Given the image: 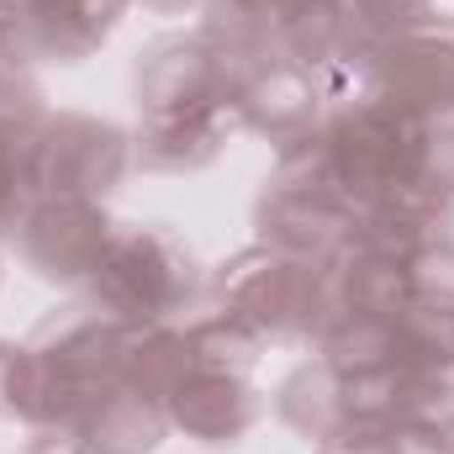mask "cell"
Here are the masks:
<instances>
[{"label":"cell","mask_w":454,"mask_h":454,"mask_svg":"<svg viewBox=\"0 0 454 454\" xmlns=\"http://www.w3.org/2000/svg\"><path fill=\"white\" fill-rule=\"evenodd\" d=\"M259 412H264V402H259V391L243 375H232V370H201V364L164 402V418L180 423L185 434H196L201 444H232L243 428H254Z\"/></svg>","instance_id":"obj_10"},{"label":"cell","mask_w":454,"mask_h":454,"mask_svg":"<svg viewBox=\"0 0 454 454\" xmlns=\"http://www.w3.org/2000/svg\"><path fill=\"white\" fill-rule=\"evenodd\" d=\"M370 96L412 121L454 116V21L428 16L375 43Z\"/></svg>","instance_id":"obj_3"},{"label":"cell","mask_w":454,"mask_h":454,"mask_svg":"<svg viewBox=\"0 0 454 454\" xmlns=\"http://www.w3.org/2000/svg\"><path fill=\"white\" fill-rule=\"evenodd\" d=\"M121 164H127V137L112 121H96V116L37 121V143H32V191L37 196L96 201L101 191L116 185Z\"/></svg>","instance_id":"obj_6"},{"label":"cell","mask_w":454,"mask_h":454,"mask_svg":"<svg viewBox=\"0 0 454 454\" xmlns=\"http://www.w3.org/2000/svg\"><path fill=\"white\" fill-rule=\"evenodd\" d=\"M323 364L333 375H364V370L396 364V328H391V317L333 312L323 323Z\"/></svg>","instance_id":"obj_14"},{"label":"cell","mask_w":454,"mask_h":454,"mask_svg":"<svg viewBox=\"0 0 454 454\" xmlns=\"http://www.w3.org/2000/svg\"><path fill=\"white\" fill-rule=\"evenodd\" d=\"M375 32L354 16L348 0H301L280 21V48L312 74L317 96H339L343 106L354 101V80L370 90V64H375Z\"/></svg>","instance_id":"obj_4"},{"label":"cell","mask_w":454,"mask_h":454,"mask_svg":"<svg viewBox=\"0 0 454 454\" xmlns=\"http://www.w3.org/2000/svg\"><path fill=\"white\" fill-rule=\"evenodd\" d=\"M32 143H37L32 116H0V227H21L27 207L37 201V191H32Z\"/></svg>","instance_id":"obj_18"},{"label":"cell","mask_w":454,"mask_h":454,"mask_svg":"<svg viewBox=\"0 0 454 454\" xmlns=\"http://www.w3.org/2000/svg\"><path fill=\"white\" fill-rule=\"evenodd\" d=\"M69 428L90 444V454H148L164 439L169 418H164V407H159L153 396H143L137 386L112 380V386H96V391H85V396L74 402Z\"/></svg>","instance_id":"obj_9"},{"label":"cell","mask_w":454,"mask_h":454,"mask_svg":"<svg viewBox=\"0 0 454 454\" xmlns=\"http://www.w3.org/2000/svg\"><path fill=\"white\" fill-rule=\"evenodd\" d=\"M217 296L227 312L248 317L259 333L307 339L328 323V264L296 259L280 248H248L217 275Z\"/></svg>","instance_id":"obj_2"},{"label":"cell","mask_w":454,"mask_h":454,"mask_svg":"<svg viewBox=\"0 0 454 454\" xmlns=\"http://www.w3.org/2000/svg\"><path fill=\"white\" fill-rule=\"evenodd\" d=\"M21 248L27 259L48 275V280H90L112 223L96 201H80V196H37L21 217Z\"/></svg>","instance_id":"obj_7"},{"label":"cell","mask_w":454,"mask_h":454,"mask_svg":"<svg viewBox=\"0 0 454 454\" xmlns=\"http://www.w3.org/2000/svg\"><path fill=\"white\" fill-rule=\"evenodd\" d=\"M396 423L454 439V370H402Z\"/></svg>","instance_id":"obj_19"},{"label":"cell","mask_w":454,"mask_h":454,"mask_svg":"<svg viewBox=\"0 0 454 454\" xmlns=\"http://www.w3.org/2000/svg\"><path fill=\"white\" fill-rule=\"evenodd\" d=\"M280 418L296 428V434H307V439H333L343 428V402H339V375L317 359V364H301L286 386H280Z\"/></svg>","instance_id":"obj_15"},{"label":"cell","mask_w":454,"mask_h":454,"mask_svg":"<svg viewBox=\"0 0 454 454\" xmlns=\"http://www.w3.org/2000/svg\"><path fill=\"white\" fill-rule=\"evenodd\" d=\"M407 286H412V301L454 307V243L450 238L434 232V238L407 259Z\"/></svg>","instance_id":"obj_20"},{"label":"cell","mask_w":454,"mask_h":454,"mask_svg":"<svg viewBox=\"0 0 454 454\" xmlns=\"http://www.w3.org/2000/svg\"><path fill=\"white\" fill-rule=\"evenodd\" d=\"M354 16L375 32V37H391V32H407L418 21L434 16V0H348Z\"/></svg>","instance_id":"obj_21"},{"label":"cell","mask_w":454,"mask_h":454,"mask_svg":"<svg viewBox=\"0 0 454 454\" xmlns=\"http://www.w3.org/2000/svg\"><path fill=\"white\" fill-rule=\"evenodd\" d=\"M96 307L121 323H169L196 296V259L164 227H112L96 270H90Z\"/></svg>","instance_id":"obj_1"},{"label":"cell","mask_w":454,"mask_h":454,"mask_svg":"<svg viewBox=\"0 0 454 454\" xmlns=\"http://www.w3.org/2000/svg\"><path fill=\"white\" fill-rule=\"evenodd\" d=\"M27 454H90V444L74 434V428H64V423H53V428H43L32 444H27Z\"/></svg>","instance_id":"obj_22"},{"label":"cell","mask_w":454,"mask_h":454,"mask_svg":"<svg viewBox=\"0 0 454 454\" xmlns=\"http://www.w3.org/2000/svg\"><path fill=\"white\" fill-rule=\"evenodd\" d=\"M238 64L217 37H169L137 64V106L143 116H191L232 106Z\"/></svg>","instance_id":"obj_5"},{"label":"cell","mask_w":454,"mask_h":454,"mask_svg":"<svg viewBox=\"0 0 454 454\" xmlns=\"http://www.w3.org/2000/svg\"><path fill=\"white\" fill-rule=\"evenodd\" d=\"M223 5L227 11H238V16H248V21H259V27H275V32H280L286 11L301 5V0H223Z\"/></svg>","instance_id":"obj_23"},{"label":"cell","mask_w":454,"mask_h":454,"mask_svg":"<svg viewBox=\"0 0 454 454\" xmlns=\"http://www.w3.org/2000/svg\"><path fill=\"white\" fill-rule=\"evenodd\" d=\"M185 343H191V359H196L201 370H232V375H243V370L259 359L264 333H259L248 317L217 307L212 317H201V323L185 333Z\"/></svg>","instance_id":"obj_17"},{"label":"cell","mask_w":454,"mask_h":454,"mask_svg":"<svg viewBox=\"0 0 454 454\" xmlns=\"http://www.w3.org/2000/svg\"><path fill=\"white\" fill-rule=\"evenodd\" d=\"M196 370L191 343L169 323H127V343H121V380L137 386L143 396H153L159 407L175 396V386Z\"/></svg>","instance_id":"obj_13"},{"label":"cell","mask_w":454,"mask_h":454,"mask_svg":"<svg viewBox=\"0 0 454 454\" xmlns=\"http://www.w3.org/2000/svg\"><path fill=\"white\" fill-rule=\"evenodd\" d=\"M153 11H180V5H191V0H148Z\"/></svg>","instance_id":"obj_24"},{"label":"cell","mask_w":454,"mask_h":454,"mask_svg":"<svg viewBox=\"0 0 454 454\" xmlns=\"http://www.w3.org/2000/svg\"><path fill=\"white\" fill-rule=\"evenodd\" d=\"M450 454H454V444H450Z\"/></svg>","instance_id":"obj_25"},{"label":"cell","mask_w":454,"mask_h":454,"mask_svg":"<svg viewBox=\"0 0 454 454\" xmlns=\"http://www.w3.org/2000/svg\"><path fill=\"white\" fill-rule=\"evenodd\" d=\"M396 370H454V307L407 301L396 317Z\"/></svg>","instance_id":"obj_16"},{"label":"cell","mask_w":454,"mask_h":454,"mask_svg":"<svg viewBox=\"0 0 454 454\" xmlns=\"http://www.w3.org/2000/svg\"><path fill=\"white\" fill-rule=\"evenodd\" d=\"M27 5V48L43 59L80 64L106 43L127 0H21Z\"/></svg>","instance_id":"obj_11"},{"label":"cell","mask_w":454,"mask_h":454,"mask_svg":"<svg viewBox=\"0 0 454 454\" xmlns=\"http://www.w3.org/2000/svg\"><path fill=\"white\" fill-rule=\"evenodd\" d=\"M259 227L264 243L296 259H333L348 243L354 227V207L339 191H301V185H270L264 207H259Z\"/></svg>","instance_id":"obj_8"},{"label":"cell","mask_w":454,"mask_h":454,"mask_svg":"<svg viewBox=\"0 0 454 454\" xmlns=\"http://www.w3.org/2000/svg\"><path fill=\"white\" fill-rule=\"evenodd\" d=\"M232 116H238L232 106L191 116H148L143 132H137V159L148 169H201V164L217 159Z\"/></svg>","instance_id":"obj_12"}]
</instances>
